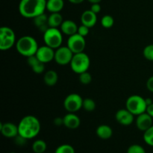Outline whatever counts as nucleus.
<instances>
[{"instance_id": "nucleus-14", "label": "nucleus", "mask_w": 153, "mask_h": 153, "mask_svg": "<svg viewBox=\"0 0 153 153\" xmlns=\"http://www.w3.org/2000/svg\"><path fill=\"white\" fill-rule=\"evenodd\" d=\"M0 130L3 136L7 138H14L19 134L18 126L12 123H1Z\"/></svg>"}, {"instance_id": "nucleus-35", "label": "nucleus", "mask_w": 153, "mask_h": 153, "mask_svg": "<svg viewBox=\"0 0 153 153\" xmlns=\"http://www.w3.org/2000/svg\"><path fill=\"white\" fill-rule=\"evenodd\" d=\"M146 88L150 92L153 93V76L149 78V79L146 82Z\"/></svg>"}, {"instance_id": "nucleus-20", "label": "nucleus", "mask_w": 153, "mask_h": 153, "mask_svg": "<svg viewBox=\"0 0 153 153\" xmlns=\"http://www.w3.org/2000/svg\"><path fill=\"white\" fill-rule=\"evenodd\" d=\"M64 6V0H47L46 1V10L50 13H60Z\"/></svg>"}, {"instance_id": "nucleus-15", "label": "nucleus", "mask_w": 153, "mask_h": 153, "mask_svg": "<svg viewBox=\"0 0 153 153\" xmlns=\"http://www.w3.org/2000/svg\"><path fill=\"white\" fill-rule=\"evenodd\" d=\"M97 22V13H94L91 10H87L82 13L81 16V22L82 25L89 27L90 28L94 27Z\"/></svg>"}, {"instance_id": "nucleus-3", "label": "nucleus", "mask_w": 153, "mask_h": 153, "mask_svg": "<svg viewBox=\"0 0 153 153\" xmlns=\"http://www.w3.org/2000/svg\"><path fill=\"white\" fill-rule=\"evenodd\" d=\"M38 48L37 40L31 36H22L16 43L17 52L26 58L35 55Z\"/></svg>"}, {"instance_id": "nucleus-5", "label": "nucleus", "mask_w": 153, "mask_h": 153, "mask_svg": "<svg viewBox=\"0 0 153 153\" xmlns=\"http://www.w3.org/2000/svg\"><path fill=\"white\" fill-rule=\"evenodd\" d=\"M126 107L132 114L138 116L146 112L147 108L146 99L138 95L131 96L126 100Z\"/></svg>"}, {"instance_id": "nucleus-32", "label": "nucleus", "mask_w": 153, "mask_h": 153, "mask_svg": "<svg viewBox=\"0 0 153 153\" xmlns=\"http://www.w3.org/2000/svg\"><path fill=\"white\" fill-rule=\"evenodd\" d=\"M90 31V28L89 27L86 26L85 25H81L78 28V34H79L80 35H82V37H86L88 34H89Z\"/></svg>"}, {"instance_id": "nucleus-6", "label": "nucleus", "mask_w": 153, "mask_h": 153, "mask_svg": "<svg viewBox=\"0 0 153 153\" xmlns=\"http://www.w3.org/2000/svg\"><path fill=\"white\" fill-rule=\"evenodd\" d=\"M43 40L45 44L54 49H57L61 46L63 42L62 32L58 28L49 27L43 33Z\"/></svg>"}, {"instance_id": "nucleus-18", "label": "nucleus", "mask_w": 153, "mask_h": 153, "mask_svg": "<svg viewBox=\"0 0 153 153\" xmlns=\"http://www.w3.org/2000/svg\"><path fill=\"white\" fill-rule=\"evenodd\" d=\"M60 27H61V32L66 35H68L69 37L76 34L78 32V28H79L76 22L70 19L64 20Z\"/></svg>"}, {"instance_id": "nucleus-17", "label": "nucleus", "mask_w": 153, "mask_h": 153, "mask_svg": "<svg viewBox=\"0 0 153 153\" xmlns=\"http://www.w3.org/2000/svg\"><path fill=\"white\" fill-rule=\"evenodd\" d=\"M27 63L28 66L32 69L33 72L37 74H40L45 70L44 63L40 61L36 55H32L27 58Z\"/></svg>"}, {"instance_id": "nucleus-36", "label": "nucleus", "mask_w": 153, "mask_h": 153, "mask_svg": "<svg viewBox=\"0 0 153 153\" xmlns=\"http://www.w3.org/2000/svg\"><path fill=\"white\" fill-rule=\"evenodd\" d=\"M54 123H55V126H58L64 125V118L56 117L55 120H54Z\"/></svg>"}, {"instance_id": "nucleus-8", "label": "nucleus", "mask_w": 153, "mask_h": 153, "mask_svg": "<svg viewBox=\"0 0 153 153\" xmlns=\"http://www.w3.org/2000/svg\"><path fill=\"white\" fill-rule=\"evenodd\" d=\"M83 99L77 94H69L64 101V107L70 113H75L82 108Z\"/></svg>"}, {"instance_id": "nucleus-38", "label": "nucleus", "mask_w": 153, "mask_h": 153, "mask_svg": "<svg viewBox=\"0 0 153 153\" xmlns=\"http://www.w3.org/2000/svg\"><path fill=\"white\" fill-rule=\"evenodd\" d=\"M70 2L73 3V4H81V3L83 2L85 0H68Z\"/></svg>"}, {"instance_id": "nucleus-21", "label": "nucleus", "mask_w": 153, "mask_h": 153, "mask_svg": "<svg viewBox=\"0 0 153 153\" xmlns=\"http://www.w3.org/2000/svg\"><path fill=\"white\" fill-rule=\"evenodd\" d=\"M96 132H97V136L102 140L109 139L113 134L112 128L108 125H101L98 126Z\"/></svg>"}, {"instance_id": "nucleus-37", "label": "nucleus", "mask_w": 153, "mask_h": 153, "mask_svg": "<svg viewBox=\"0 0 153 153\" xmlns=\"http://www.w3.org/2000/svg\"><path fill=\"white\" fill-rule=\"evenodd\" d=\"M146 112L147 114H149L153 118V103H152V104L147 106Z\"/></svg>"}, {"instance_id": "nucleus-11", "label": "nucleus", "mask_w": 153, "mask_h": 153, "mask_svg": "<svg viewBox=\"0 0 153 153\" xmlns=\"http://www.w3.org/2000/svg\"><path fill=\"white\" fill-rule=\"evenodd\" d=\"M55 52V51H54V49L45 45V46H42L38 48L35 55L40 61L46 64V63H49L54 60Z\"/></svg>"}, {"instance_id": "nucleus-4", "label": "nucleus", "mask_w": 153, "mask_h": 153, "mask_svg": "<svg viewBox=\"0 0 153 153\" xmlns=\"http://www.w3.org/2000/svg\"><path fill=\"white\" fill-rule=\"evenodd\" d=\"M70 64L72 70L79 75L84 72L88 71L91 64V61L89 56L83 52L74 54Z\"/></svg>"}, {"instance_id": "nucleus-12", "label": "nucleus", "mask_w": 153, "mask_h": 153, "mask_svg": "<svg viewBox=\"0 0 153 153\" xmlns=\"http://www.w3.org/2000/svg\"><path fill=\"white\" fill-rule=\"evenodd\" d=\"M152 126V117L149 114L144 112L137 116L136 119V126L140 131H146Z\"/></svg>"}, {"instance_id": "nucleus-16", "label": "nucleus", "mask_w": 153, "mask_h": 153, "mask_svg": "<svg viewBox=\"0 0 153 153\" xmlns=\"http://www.w3.org/2000/svg\"><path fill=\"white\" fill-rule=\"evenodd\" d=\"M63 118H64V126L70 129H76L79 127L81 124L80 118L74 113L69 112Z\"/></svg>"}, {"instance_id": "nucleus-28", "label": "nucleus", "mask_w": 153, "mask_h": 153, "mask_svg": "<svg viewBox=\"0 0 153 153\" xmlns=\"http://www.w3.org/2000/svg\"><path fill=\"white\" fill-rule=\"evenodd\" d=\"M79 81H80V82L82 85H89L92 82V76H91V74L88 73V71L81 73V74H79Z\"/></svg>"}, {"instance_id": "nucleus-25", "label": "nucleus", "mask_w": 153, "mask_h": 153, "mask_svg": "<svg viewBox=\"0 0 153 153\" xmlns=\"http://www.w3.org/2000/svg\"><path fill=\"white\" fill-rule=\"evenodd\" d=\"M82 108H83L86 111H94L96 108V102H94V100H92V99L86 98L85 99V100H83Z\"/></svg>"}, {"instance_id": "nucleus-22", "label": "nucleus", "mask_w": 153, "mask_h": 153, "mask_svg": "<svg viewBox=\"0 0 153 153\" xmlns=\"http://www.w3.org/2000/svg\"><path fill=\"white\" fill-rule=\"evenodd\" d=\"M58 80V73L55 70H48L47 72H46L44 76H43V81H44L45 84L48 86H54L55 85H56Z\"/></svg>"}, {"instance_id": "nucleus-9", "label": "nucleus", "mask_w": 153, "mask_h": 153, "mask_svg": "<svg viewBox=\"0 0 153 153\" xmlns=\"http://www.w3.org/2000/svg\"><path fill=\"white\" fill-rule=\"evenodd\" d=\"M67 46L70 48L73 54L83 52L86 46L85 37H82L78 33L70 36L67 40Z\"/></svg>"}, {"instance_id": "nucleus-30", "label": "nucleus", "mask_w": 153, "mask_h": 153, "mask_svg": "<svg viewBox=\"0 0 153 153\" xmlns=\"http://www.w3.org/2000/svg\"><path fill=\"white\" fill-rule=\"evenodd\" d=\"M143 54L146 59L153 61V44L146 46L143 49Z\"/></svg>"}, {"instance_id": "nucleus-33", "label": "nucleus", "mask_w": 153, "mask_h": 153, "mask_svg": "<svg viewBox=\"0 0 153 153\" xmlns=\"http://www.w3.org/2000/svg\"><path fill=\"white\" fill-rule=\"evenodd\" d=\"M27 140H28V139L25 138V137L19 135V134H18L17 136H16V137H14L15 143H16V145H18V146H23V145H25V143H26Z\"/></svg>"}, {"instance_id": "nucleus-10", "label": "nucleus", "mask_w": 153, "mask_h": 153, "mask_svg": "<svg viewBox=\"0 0 153 153\" xmlns=\"http://www.w3.org/2000/svg\"><path fill=\"white\" fill-rule=\"evenodd\" d=\"M73 52L68 46H60L55 52L54 60L58 64L61 66L70 64L73 57Z\"/></svg>"}, {"instance_id": "nucleus-23", "label": "nucleus", "mask_w": 153, "mask_h": 153, "mask_svg": "<svg viewBox=\"0 0 153 153\" xmlns=\"http://www.w3.org/2000/svg\"><path fill=\"white\" fill-rule=\"evenodd\" d=\"M63 22V17L60 13H51L48 17V22L50 28H58Z\"/></svg>"}, {"instance_id": "nucleus-31", "label": "nucleus", "mask_w": 153, "mask_h": 153, "mask_svg": "<svg viewBox=\"0 0 153 153\" xmlns=\"http://www.w3.org/2000/svg\"><path fill=\"white\" fill-rule=\"evenodd\" d=\"M127 153H146V151L140 145L134 144L128 147Z\"/></svg>"}, {"instance_id": "nucleus-34", "label": "nucleus", "mask_w": 153, "mask_h": 153, "mask_svg": "<svg viewBox=\"0 0 153 153\" xmlns=\"http://www.w3.org/2000/svg\"><path fill=\"white\" fill-rule=\"evenodd\" d=\"M91 10H92L94 13H100V10H101V5L100 4V3H95V4H92L91 7Z\"/></svg>"}, {"instance_id": "nucleus-27", "label": "nucleus", "mask_w": 153, "mask_h": 153, "mask_svg": "<svg viewBox=\"0 0 153 153\" xmlns=\"http://www.w3.org/2000/svg\"><path fill=\"white\" fill-rule=\"evenodd\" d=\"M143 140L146 142V144L153 146V126H151L149 129L144 131Z\"/></svg>"}, {"instance_id": "nucleus-2", "label": "nucleus", "mask_w": 153, "mask_h": 153, "mask_svg": "<svg viewBox=\"0 0 153 153\" xmlns=\"http://www.w3.org/2000/svg\"><path fill=\"white\" fill-rule=\"evenodd\" d=\"M19 134L26 139L35 137L40 131L39 120L32 115H28L22 118L18 124Z\"/></svg>"}, {"instance_id": "nucleus-26", "label": "nucleus", "mask_w": 153, "mask_h": 153, "mask_svg": "<svg viewBox=\"0 0 153 153\" xmlns=\"http://www.w3.org/2000/svg\"><path fill=\"white\" fill-rule=\"evenodd\" d=\"M114 23V19L111 15H105L101 19V25L105 28H111Z\"/></svg>"}, {"instance_id": "nucleus-40", "label": "nucleus", "mask_w": 153, "mask_h": 153, "mask_svg": "<svg viewBox=\"0 0 153 153\" xmlns=\"http://www.w3.org/2000/svg\"><path fill=\"white\" fill-rule=\"evenodd\" d=\"M88 1L92 4H95V3H100L102 0H88Z\"/></svg>"}, {"instance_id": "nucleus-7", "label": "nucleus", "mask_w": 153, "mask_h": 153, "mask_svg": "<svg viewBox=\"0 0 153 153\" xmlns=\"http://www.w3.org/2000/svg\"><path fill=\"white\" fill-rule=\"evenodd\" d=\"M16 36L13 29L3 26L0 28V49L8 50L16 44Z\"/></svg>"}, {"instance_id": "nucleus-29", "label": "nucleus", "mask_w": 153, "mask_h": 153, "mask_svg": "<svg viewBox=\"0 0 153 153\" xmlns=\"http://www.w3.org/2000/svg\"><path fill=\"white\" fill-rule=\"evenodd\" d=\"M55 153H75L74 148L69 144H63L58 146Z\"/></svg>"}, {"instance_id": "nucleus-19", "label": "nucleus", "mask_w": 153, "mask_h": 153, "mask_svg": "<svg viewBox=\"0 0 153 153\" xmlns=\"http://www.w3.org/2000/svg\"><path fill=\"white\" fill-rule=\"evenodd\" d=\"M48 17L45 13L40 14L39 16H36L34 19V25L40 30V31H43V33L49 28V22H48Z\"/></svg>"}, {"instance_id": "nucleus-1", "label": "nucleus", "mask_w": 153, "mask_h": 153, "mask_svg": "<svg viewBox=\"0 0 153 153\" xmlns=\"http://www.w3.org/2000/svg\"><path fill=\"white\" fill-rule=\"evenodd\" d=\"M47 0H21L19 4V13L23 17L34 19L44 13Z\"/></svg>"}, {"instance_id": "nucleus-13", "label": "nucleus", "mask_w": 153, "mask_h": 153, "mask_svg": "<svg viewBox=\"0 0 153 153\" xmlns=\"http://www.w3.org/2000/svg\"><path fill=\"white\" fill-rule=\"evenodd\" d=\"M134 114L131 113L128 109H120L116 113L117 121L123 126H130L134 121Z\"/></svg>"}, {"instance_id": "nucleus-39", "label": "nucleus", "mask_w": 153, "mask_h": 153, "mask_svg": "<svg viewBox=\"0 0 153 153\" xmlns=\"http://www.w3.org/2000/svg\"><path fill=\"white\" fill-rule=\"evenodd\" d=\"M146 105H147V106L149 105H151L152 103H153L152 102V100H151V99H149V98L146 99Z\"/></svg>"}, {"instance_id": "nucleus-24", "label": "nucleus", "mask_w": 153, "mask_h": 153, "mask_svg": "<svg viewBox=\"0 0 153 153\" xmlns=\"http://www.w3.org/2000/svg\"><path fill=\"white\" fill-rule=\"evenodd\" d=\"M32 149L35 153H43L46 149V143L43 140H37L32 145Z\"/></svg>"}]
</instances>
